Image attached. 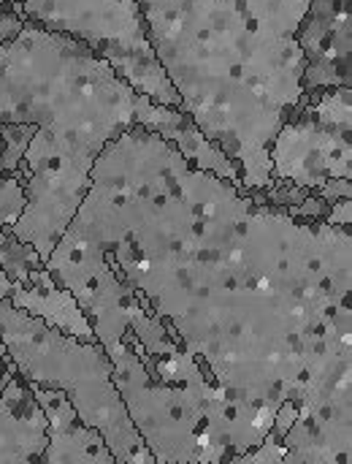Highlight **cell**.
I'll return each mask as SVG.
<instances>
[{
    "instance_id": "12",
    "label": "cell",
    "mask_w": 352,
    "mask_h": 464,
    "mask_svg": "<svg viewBox=\"0 0 352 464\" xmlns=\"http://www.w3.org/2000/svg\"><path fill=\"white\" fill-rule=\"evenodd\" d=\"M35 130L38 128L30 122H24V125L0 122V174H16L19 171L24 150L33 141Z\"/></svg>"
},
{
    "instance_id": "7",
    "label": "cell",
    "mask_w": 352,
    "mask_h": 464,
    "mask_svg": "<svg viewBox=\"0 0 352 464\" xmlns=\"http://www.w3.org/2000/svg\"><path fill=\"white\" fill-rule=\"evenodd\" d=\"M46 427L33 383L14 375L0 394V464H43Z\"/></svg>"
},
{
    "instance_id": "4",
    "label": "cell",
    "mask_w": 352,
    "mask_h": 464,
    "mask_svg": "<svg viewBox=\"0 0 352 464\" xmlns=\"http://www.w3.org/2000/svg\"><path fill=\"white\" fill-rule=\"evenodd\" d=\"M19 16L84 41L106 57L136 92L155 103L182 109V98L160 68L133 0H22Z\"/></svg>"
},
{
    "instance_id": "16",
    "label": "cell",
    "mask_w": 352,
    "mask_h": 464,
    "mask_svg": "<svg viewBox=\"0 0 352 464\" xmlns=\"http://www.w3.org/2000/svg\"><path fill=\"white\" fill-rule=\"evenodd\" d=\"M328 226H339V228H350L352 223V198H342V201H334L328 207V215L326 220Z\"/></svg>"
},
{
    "instance_id": "11",
    "label": "cell",
    "mask_w": 352,
    "mask_h": 464,
    "mask_svg": "<svg viewBox=\"0 0 352 464\" xmlns=\"http://www.w3.org/2000/svg\"><path fill=\"white\" fill-rule=\"evenodd\" d=\"M307 103L318 122L339 130H352V87H331Z\"/></svg>"
},
{
    "instance_id": "1",
    "label": "cell",
    "mask_w": 352,
    "mask_h": 464,
    "mask_svg": "<svg viewBox=\"0 0 352 464\" xmlns=\"http://www.w3.org/2000/svg\"><path fill=\"white\" fill-rule=\"evenodd\" d=\"M182 111L239 169L244 190H266L269 150L301 103L296 30L312 0H133Z\"/></svg>"
},
{
    "instance_id": "19",
    "label": "cell",
    "mask_w": 352,
    "mask_h": 464,
    "mask_svg": "<svg viewBox=\"0 0 352 464\" xmlns=\"http://www.w3.org/2000/svg\"><path fill=\"white\" fill-rule=\"evenodd\" d=\"M11 291H14V283L8 280V275L3 272V266H0V299H8L11 296Z\"/></svg>"
},
{
    "instance_id": "8",
    "label": "cell",
    "mask_w": 352,
    "mask_h": 464,
    "mask_svg": "<svg viewBox=\"0 0 352 464\" xmlns=\"http://www.w3.org/2000/svg\"><path fill=\"white\" fill-rule=\"evenodd\" d=\"M33 389L49 421L43 464H119L100 432H95L76 416L62 392L41 386Z\"/></svg>"
},
{
    "instance_id": "18",
    "label": "cell",
    "mask_w": 352,
    "mask_h": 464,
    "mask_svg": "<svg viewBox=\"0 0 352 464\" xmlns=\"http://www.w3.org/2000/svg\"><path fill=\"white\" fill-rule=\"evenodd\" d=\"M14 375H16V367L11 364V359H8V353H5V348H3V343H0V394H3L5 383H8Z\"/></svg>"
},
{
    "instance_id": "13",
    "label": "cell",
    "mask_w": 352,
    "mask_h": 464,
    "mask_svg": "<svg viewBox=\"0 0 352 464\" xmlns=\"http://www.w3.org/2000/svg\"><path fill=\"white\" fill-rule=\"evenodd\" d=\"M24 207V179L19 174H0V239L5 234H14V226L19 223Z\"/></svg>"
},
{
    "instance_id": "5",
    "label": "cell",
    "mask_w": 352,
    "mask_h": 464,
    "mask_svg": "<svg viewBox=\"0 0 352 464\" xmlns=\"http://www.w3.org/2000/svg\"><path fill=\"white\" fill-rule=\"evenodd\" d=\"M103 351L111 362V381L128 419L155 462L198 464L204 430L198 400L182 386H168L152 378L141 362L138 340L130 332Z\"/></svg>"
},
{
    "instance_id": "3",
    "label": "cell",
    "mask_w": 352,
    "mask_h": 464,
    "mask_svg": "<svg viewBox=\"0 0 352 464\" xmlns=\"http://www.w3.org/2000/svg\"><path fill=\"white\" fill-rule=\"evenodd\" d=\"M0 343L16 375L33 386L62 392L76 416L100 432L119 464H157L128 419L111 381V362L98 343L68 337L16 310L8 299H0Z\"/></svg>"
},
{
    "instance_id": "15",
    "label": "cell",
    "mask_w": 352,
    "mask_h": 464,
    "mask_svg": "<svg viewBox=\"0 0 352 464\" xmlns=\"http://www.w3.org/2000/svg\"><path fill=\"white\" fill-rule=\"evenodd\" d=\"M318 196L326 201V204H334V201H342V198H352V179H331L326 182Z\"/></svg>"
},
{
    "instance_id": "9",
    "label": "cell",
    "mask_w": 352,
    "mask_h": 464,
    "mask_svg": "<svg viewBox=\"0 0 352 464\" xmlns=\"http://www.w3.org/2000/svg\"><path fill=\"white\" fill-rule=\"evenodd\" d=\"M8 302L33 315L41 318L43 324H49L52 329L76 337L81 343H98L95 332L87 321V315L81 313V307L76 304V299L49 275V269H35L27 280V285H14Z\"/></svg>"
},
{
    "instance_id": "2",
    "label": "cell",
    "mask_w": 352,
    "mask_h": 464,
    "mask_svg": "<svg viewBox=\"0 0 352 464\" xmlns=\"http://www.w3.org/2000/svg\"><path fill=\"white\" fill-rule=\"evenodd\" d=\"M0 122L38 128L16 171L27 207L14 237L46 264L90 190L98 155L133 125L166 136L190 117L136 92L84 41L24 22L0 46Z\"/></svg>"
},
{
    "instance_id": "10",
    "label": "cell",
    "mask_w": 352,
    "mask_h": 464,
    "mask_svg": "<svg viewBox=\"0 0 352 464\" xmlns=\"http://www.w3.org/2000/svg\"><path fill=\"white\" fill-rule=\"evenodd\" d=\"M0 266L14 285H27L30 275L35 269H43L46 264L30 245L19 242L14 234H5L0 239Z\"/></svg>"
},
{
    "instance_id": "14",
    "label": "cell",
    "mask_w": 352,
    "mask_h": 464,
    "mask_svg": "<svg viewBox=\"0 0 352 464\" xmlns=\"http://www.w3.org/2000/svg\"><path fill=\"white\" fill-rule=\"evenodd\" d=\"M282 457H285L282 440H277L274 435H269L261 446L250 449L242 457H233L228 464H282Z\"/></svg>"
},
{
    "instance_id": "6",
    "label": "cell",
    "mask_w": 352,
    "mask_h": 464,
    "mask_svg": "<svg viewBox=\"0 0 352 464\" xmlns=\"http://www.w3.org/2000/svg\"><path fill=\"white\" fill-rule=\"evenodd\" d=\"M269 160L274 179L318 193L331 179H352V130L318 122L301 98L299 109L277 130Z\"/></svg>"
},
{
    "instance_id": "17",
    "label": "cell",
    "mask_w": 352,
    "mask_h": 464,
    "mask_svg": "<svg viewBox=\"0 0 352 464\" xmlns=\"http://www.w3.org/2000/svg\"><path fill=\"white\" fill-rule=\"evenodd\" d=\"M24 19L14 11H0V46L22 30Z\"/></svg>"
},
{
    "instance_id": "20",
    "label": "cell",
    "mask_w": 352,
    "mask_h": 464,
    "mask_svg": "<svg viewBox=\"0 0 352 464\" xmlns=\"http://www.w3.org/2000/svg\"><path fill=\"white\" fill-rule=\"evenodd\" d=\"M19 5H22V0H0V11H14V14H19Z\"/></svg>"
}]
</instances>
